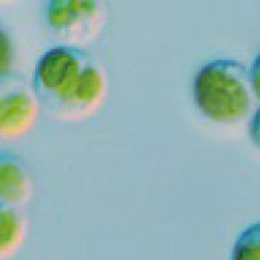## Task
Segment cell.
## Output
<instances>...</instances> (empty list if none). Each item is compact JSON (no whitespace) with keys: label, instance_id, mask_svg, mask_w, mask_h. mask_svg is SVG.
I'll return each instance as SVG.
<instances>
[{"label":"cell","instance_id":"cell-9","mask_svg":"<svg viewBox=\"0 0 260 260\" xmlns=\"http://www.w3.org/2000/svg\"><path fill=\"white\" fill-rule=\"evenodd\" d=\"M248 134L251 139L252 145L260 151V107L254 111L250 122H248Z\"/></svg>","mask_w":260,"mask_h":260},{"label":"cell","instance_id":"cell-7","mask_svg":"<svg viewBox=\"0 0 260 260\" xmlns=\"http://www.w3.org/2000/svg\"><path fill=\"white\" fill-rule=\"evenodd\" d=\"M231 260H260V221L247 226L237 237Z\"/></svg>","mask_w":260,"mask_h":260},{"label":"cell","instance_id":"cell-3","mask_svg":"<svg viewBox=\"0 0 260 260\" xmlns=\"http://www.w3.org/2000/svg\"><path fill=\"white\" fill-rule=\"evenodd\" d=\"M107 12L101 0H52L45 8V20L61 46L82 48L101 36Z\"/></svg>","mask_w":260,"mask_h":260},{"label":"cell","instance_id":"cell-4","mask_svg":"<svg viewBox=\"0 0 260 260\" xmlns=\"http://www.w3.org/2000/svg\"><path fill=\"white\" fill-rule=\"evenodd\" d=\"M42 106L34 87L24 80L0 78V139L17 141L38 124Z\"/></svg>","mask_w":260,"mask_h":260},{"label":"cell","instance_id":"cell-8","mask_svg":"<svg viewBox=\"0 0 260 260\" xmlns=\"http://www.w3.org/2000/svg\"><path fill=\"white\" fill-rule=\"evenodd\" d=\"M15 43L8 30L0 25V78L12 76L15 67Z\"/></svg>","mask_w":260,"mask_h":260},{"label":"cell","instance_id":"cell-1","mask_svg":"<svg viewBox=\"0 0 260 260\" xmlns=\"http://www.w3.org/2000/svg\"><path fill=\"white\" fill-rule=\"evenodd\" d=\"M32 87L51 117L83 121L106 102L110 81L106 68L83 48L57 46L39 57Z\"/></svg>","mask_w":260,"mask_h":260},{"label":"cell","instance_id":"cell-2","mask_svg":"<svg viewBox=\"0 0 260 260\" xmlns=\"http://www.w3.org/2000/svg\"><path fill=\"white\" fill-rule=\"evenodd\" d=\"M192 96L199 112L217 124H241L254 113L250 71L233 59H216L195 74Z\"/></svg>","mask_w":260,"mask_h":260},{"label":"cell","instance_id":"cell-10","mask_svg":"<svg viewBox=\"0 0 260 260\" xmlns=\"http://www.w3.org/2000/svg\"><path fill=\"white\" fill-rule=\"evenodd\" d=\"M250 76H251L255 101H256L260 106V53L255 57L254 62H252V67L251 69H250Z\"/></svg>","mask_w":260,"mask_h":260},{"label":"cell","instance_id":"cell-5","mask_svg":"<svg viewBox=\"0 0 260 260\" xmlns=\"http://www.w3.org/2000/svg\"><path fill=\"white\" fill-rule=\"evenodd\" d=\"M32 178L18 155L0 150V202L20 208L31 199Z\"/></svg>","mask_w":260,"mask_h":260},{"label":"cell","instance_id":"cell-6","mask_svg":"<svg viewBox=\"0 0 260 260\" xmlns=\"http://www.w3.org/2000/svg\"><path fill=\"white\" fill-rule=\"evenodd\" d=\"M27 237V219L18 208L0 202V260L15 256Z\"/></svg>","mask_w":260,"mask_h":260}]
</instances>
